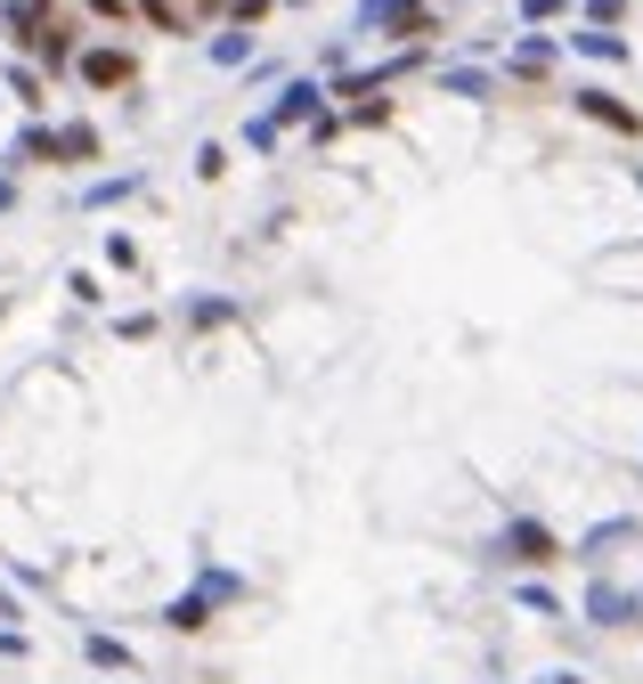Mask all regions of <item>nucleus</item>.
<instances>
[{
    "instance_id": "obj_1",
    "label": "nucleus",
    "mask_w": 643,
    "mask_h": 684,
    "mask_svg": "<svg viewBox=\"0 0 643 684\" xmlns=\"http://www.w3.org/2000/svg\"><path fill=\"white\" fill-rule=\"evenodd\" d=\"M81 74H90L98 90H115V82H131V57H122V50H98V57H81Z\"/></svg>"
},
{
    "instance_id": "obj_2",
    "label": "nucleus",
    "mask_w": 643,
    "mask_h": 684,
    "mask_svg": "<svg viewBox=\"0 0 643 684\" xmlns=\"http://www.w3.org/2000/svg\"><path fill=\"white\" fill-rule=\"evenodd\" d=\"M204 9H220V0H204Z\"/></svg>"
}]
</instances>
